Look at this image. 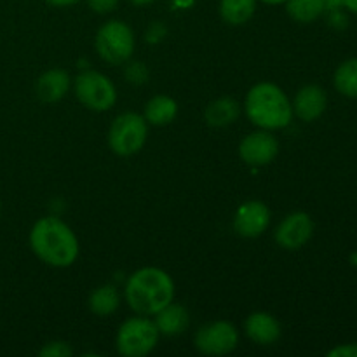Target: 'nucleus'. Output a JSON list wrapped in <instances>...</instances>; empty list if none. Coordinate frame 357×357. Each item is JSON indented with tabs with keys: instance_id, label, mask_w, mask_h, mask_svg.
<instances>
[{
	"instance_id": "bb28decb",
	"label": "nucleus",
	"mask_w": 357,
	"mask_h": 357,
	"mask_svg": "<svg viewBox=\"0 0 357 357\" xmlns=\"http://www.w3.org/2000/svg\"><path fill=\"white\" fill-rule=\"evenodd\" d=\"M324 2V9L328 10H335V9H344V0H323Z\"/></svg>"
},
{
	"instance_id": "2f4dec72",
	"label": "nucleus",
	"mask_w": 357,
	"mask_h": 357,
	"mask_svg": "<svg viewBox=\"0 0 357 357\" xmlns=\"http://www.w3.org/2000/svg\"><path fill=\"white\" fill-rule=\"evenodd\" d=\"M351 264L356 265V267H357V251H356V253L351 255Z\"/></svg>"
},
{
	"instance_id": "412c9836",
	"label": "nucleus",
	"mask_w": 357,
	"mask_h": 357,
	"mask_svg": "<svg viewBox=\"0 0 357 357\" xmlns=\"http://www.w3.org/2000/svg\"><path fill=\"white\" fill-rule=\"evenodd\" d=\"M286 13L296 23H312L319 20L326 9H324L323 0H288L286 2Z\"/></svg>"
},
{
	"instance_id": "4be33fe9",
	"label": "nucleus",
	"mask_w": 357,
	"mask_h": 357,
	"mask_svg": "<svg viewBox=\"0 0 357 357\" xmlns=\"http://www.w3.org/2000/svg\"><path fill=\"white\" fill-rule=\"evenodd\" d=\"M146 77H149V68H146L145 63L142 61H132L129 63V66L126 68V79L131 84H145Z\"/></svg>"
},
{
	"instance_id": "6e6552de",
	"label": "nucleus",
	"mask_w": 357,
	"mask_h": 357,
	"mask_svg": "<svg viewBox=\"0 0 357 357\" xmlns=\"http://www.w3.org/2000/svg\"><path fill=\"white\" fill-rule=\"evenodd\" d=\"M239 335L229 321L206 324L195 335V347L204 356H225L237 347Z\"/></svg>"
},
{
	"instance_id": "f257e3e1",
	"label": "nucleus",
	"mask_w": 357,
	"mask_h": 357,
	"mask_svg": "<svg viewBox=\"0 0 357 357\" xmlns=\"http://www.w3.org/2000/svg\"><path fill=\"white\" fill-rule=\"evenodd\" d=\"M30 246L38 260L51 267H70L79 257V241L73 230L54 216L40 218L30 232Z\"/></svg>"
},
{
	"instance_id": "20e7f679",
	"label": "nucleus",
	"mask_w": 357,
	"mask_h": 357,
	"mask_svg": "<svg viewBox=\"0 0 357 357\" xmlns=\"http://www.w3.org/2000/svg\"><path fill=\"white\" fill-rule=\"evenodd\" d=\"M135 33H132L131 26L126 24L124 21L112 20L105 23L103 26L98 30L96 40V51L103 61L108 65H122L128 61L135 51Z\"/></svg>"
},
{
	"instance_id": "473e14b6",
	"label": "nucleus",
	"mask_w": 357,
	"mask_h": 357,
	"mask_svg": "<svg viewBox=\"0 0 357 357\" xmlns=\"http://www.w3.org/2000/svg\"><path fill=\"white\" fill-rule=\"evenodd\" d=\"M0 213H2V204H0Z\"/></svg>"
},
{
	"instance_id": "423d86ee",
	"label": "nucleus",
	"mask_w": 357,
	"mask_h": 357,
	"mask_svg": "<svg viewBox=\"0 0 357 357\" xmlns=\"http://www.w3.org/2000/svg\"><path fill=\"white\" fill-rule=\"evenodd\" d=\"M159 330L155 323L146 317H131L126 321L117 333V351L126 357H143L159 344Z\"/></svg>"
},
{
	"instance_id": "7c9ffc66",
	"label": "nucleus",
	"mask_w": 357,
	"mask_h": 357,
	"mask_svg": "<svg viewBox=\"0 0 357 357\" xmlns=\"http://www.w3.org/2000/svg\"><path fill=\"white\" fill-rule=\"evenodd\" d=\"M264 3H268V6H279V3H286L288 0H261Z\"/></svg>"
},
{
	"instance_id": "aec40b11",
	"label": "nucleus",
	"mask_w": 357,
	"mask_h": 357,
	"mask_svg": "<svg viewBox=\"0 0 357 357\" xmlns=\"http://www.w3.org/2000/svg\"><path fill=\"white\" fill-rule=\"evenodd\" d=\"M333 84L342 96L357 100V58L345 59L338 65L335 70Z\"/></svg>"
},
{
	"instance_id": "0eeeda50",
	"label": "nucleus",
	"mask_w": 357,
	"mask_h": 357,
	"mask_svg": "<svg viewBox=\"0 0 357 357\" xmlns=\"http://www.w3.org/2000/svg\"><path fill=\"white\" fill-rule=\"evenodd\" d=\"M73 91H75L77 100L94 112L110 110L117 101V91L112 80L94 70L79 73L73 82Z\"/></svg>"
},
{
	"instance_id": "f03ea898",
	"label": "nucleus",
	"mask_w": 357,
	"mask_h": 357,
	"mask_svg": "<svg viewBox=\"0 0 357 357\" xmlns=\"http://www.w3.org/2000/svg\"><path fill=\"white\" fill-rule=\"evenodd\" d=\"M174 298V282L167 272L157 267H143L126 282V300L135 312L155 316Z\"/></svg>"
},
{
	"instance_id": "a878e982",
	"label": "nucleus",
	"mask_w": 357,
	"mask_h": 357,
	"mask_svg": "<svg viewBox=\"0 0 357 357\" xmlns=\"http://www.w3.org/2000/svg\"><path fill=\"white\" fill-rule=\"evenodd\" d=\"M328 357H357V344H342L328 351Z\"/></svg>"
},
{
	"instance_id": "6ab92c4d",
	"label": "nucleus",
	"mask_w": 357,
	"mask_h": 357,
	"mask_svg": "<svg viewBox=\"0 0 357 357\" xmlns=\"http://www.w3.org/2000/svg\"><path fill=\"white\" fill-rule=\"evenodd\" d=\"M121 305V296L114 286H100L89 296V310L100 317L112 316Z\"/></svg>"
},
{
	"instance_id": "c85d7f7f",
	"label": "nucleus",
	"mask_w": 357,
	"mask_h": 357,
	"mask_svg": "<svg viewBox=\"0 0 357 357\" xmlns=\"http://www.w3.org/2000/svg\"><path fill=\"white\" fill-rule=\"evenodd\" d=\"M344 9H347V13H352L357 16V0H344Z\"/></svg>"
},
{
	"instance_id": "1a4fd4ad",
	"label": "nucleus",
	"mask_w": 357,
	"mask_h": 357,
	"mask_svg": "<svg viewBox=\"0 0 357 357\" xmlns=\"http://www.w3.org/2000/svg\"><path fill=\"white\" fill-rule=\"evenodd\" d=\"M279 152V142L267 129H260L241 142L239 155L248 166L261 167L271 164Z\"/></svg>"
},
{
	"instance_id": "ddd939ff",
	"label": "nucleus",
	"mask_w": 357,
	"mask_h": 357,
	"mask_svg": "<svg viewBox=\"0 0 357 357\" xmlns=\"http://www.w3.org/2000/svg\"><path fill=\"white\" fill-rule=\"evenodd\" d=\"M250 340L258 345H272L281 338V324L268 312H253L244 323Z\"/></svg>"
},
{
	"instance_id": "dca6fc26",
	"label": "nucleus",
	"mask_w": 357,
	"mask_h": 357,
	"mask_svg": "<svg viewBox=\"0 0 357 357\" xmlns=\"http://www.w3.org/2000/svg\"><path fill=\"white\" fill-rule=\"evenodd\" d=\"M178 115V103L169 96H159L152 98L149 103L145 105V121L152 126H167L176 119Z\"/></svg>"
},
{
	"instance_id": "cd10ccee",
	"label": "nucleus",
	"mask_w": 357,
	"mask_h": 357,
	"mask_svg": "<svg viewBox=\"0 0 357 357\" xmlns=\"http://www.w3.org/2000/svg\"><path fill=\"white\" fill-rule=\"evenodd\" d=\"M45 2L52 7H68V6H75V3H79L80 0H45Z\"/></svg>"
},
{
	"instance_id": "393cba45",
	"label": "nucleus",
	"mask_w": 357,
	"mask_h": 357,
	"mask_svg": "<svg viewBox=\"0 0 357 357\" xmlns=\"http://www.w3.org/2000/svg\"><path fill=\"white\" fill-rule=\"evenodd\" d=\"M87 6L98 14H108L117 9L119 0H87Z\"/></svg>"
},
{
	"instance_id": "2eb2a0df",
	"label": "nucleus",
	"mask_w": 357,
	"mask_h": 357,
	"mask_svg": "<svg viewBox=\"0 0 357 357\" xmlns=\"http://www.w3.org/2000/svg\"><path fill=\"white\" fill-rule=\"evenodd\" d=\"M70 87V75L65 70H49L42 73L37 82V96L45 103L59 101L66 94Z\"/></svg>"
},
{
	"instance_id": "7ed1b4c3",
	"label": "nucleus",
	"mask_w": 357,
	"mask_h": 357,
	"mask_svg": "<svg viewBox=\"0 0 357 357\" xmlns=\"http://www.w3.org/2000/svg\"><path fill=\"white\" fill-rule=\"evenodd\" d=\"M246 114L260 129H282L293 119V105L284 91L272 82H260L246 96Z\"/></svg>"
},
{
	"instance_id": "4468645a",
	"label": "nucleus",
	"mask_w": 357,
	"mask_h": 357,
	"mask_svg": "<svg viewBox=\"0 0 357 357\" xmlns=\"http://www.w3.org/2000/svg\"><path fill=\"white\" fill-rule=\"evenodd\" d=\"M155 326L160 335L166 337H174V335H181L190 324V316H188L187 309L181 305L171 302L169 305L164 307L162 310L155 314Z\"/></svg>"
},
{
	"instance_id": "c756f323",
	"label": "nucleus",
	"mask_w": 357,
	"mask_h": 357,
	"mask_svg": "<svg viewBox=\"0 0 357 357\" xmlns=\"http://www.w3.org/2000/svg\"><path fill=\"white\" fill-rule=\"evenodd\" d=\"M129 2L136 7H143V6H149V3L155 2V0H129Z\"/></svg>"
},
{
	"instance_id": "9d476101",
	"label": "nucleus",
	"mask_w": 357,
	"mask_h": 357,
	"mask_svg": "<svg viewBox=\"0 0 357 357\" xmlns=\"http://www.w3.org/2000/svg\"><path fill=\"white\" fill-rule=\"evenodd\" d=\"M314 234V222L307 213L296 211L286 216L275 230V241L281 248L296 251L305 246Z\"/></svg>"
},
{
	"instance_id": "39448f33",
	"label": "nucleus",
	"mask_w": 357,
	"mask_h": 357,
	"mask_svg": "<svg viewBox=\"0 0 357 357\" xmlns=\"http://www.w3.org/2000/svg\"><path fill=\"white\" fill-rule=\"evenodd\" d=\"M149 136V122L135 112L122 114L112 122L108 131V143L117 155L129 157L143 149Z\"/></svg>"
},
{
	"instance_id": "b1692460",
	"label": "nucleus",
	"mask_w": 357,
	"mask_h": 357,
	"mask_svg": "<svg viewBox=\"0 0 357 357\" xmlns=\"http://www.w3.org/2000/svg\"><path fill=\"white\" fill-rule=\"evenodd\" d=\"M328 23L331 24L337 30H344L347 28L349 24V16L344 9H335V10H328Z\"/></svg>"
},
{
	"instance_id": "9b49d317",
	"label": "nucleus",
	"mask_w": 357,
	"mask_h": 357,
	"mask_svg": "<svg viewBox=\"0 0 357 357\" xmlns=\"http://www.w3.org/2000/svg\"><path fill=\"white\" fill-rule=\"evenodd\" d=\"M271 223V211L260 201H248L239 206L234 216V229L239 236L255 239L267 230Z\"/></svg>"
},
{
	"instance_id": "5701e85b",
	"label": "nucleus",
	"mask_w": 357,
	"mask_h": 357,
	"mask_svg": "<svg viewBox=\"0 0 357 357\" xmlns=\"http://www.w3.org/2000/svg\"><path fill=\"white\" fill-rule=\"evenodd\" d=\"M38 354L42 357H70L73 354V351L65 342H51Z\"/></svg>"
},
{
	"instance_id": "a211bd4d",
	"label": "nucleus",
	"mask_w": 357,
	"mask_h": 357,
	"mask_svg": "<svg viewBox=\"0 0 357 357\" xmlns=\"http://www.w3.org/2000/svg\"><path fill=\"white\" fill-rule=\"evenodd\" d=\"M257 0H220V14L232 26H241L253 17Z\"/></svg>"
},
{
	"instance_id": "f3484780",
	"label": "nucleus",
	"mask_w": 357,
	"mask_h": 357,
	"mask_svg": "<svg viewBox=\"0 0 357 357\" xmlns=\"http://www.w3.org/2000/svg\"><path fill=\"white\" fill-rule=\"evenodd\" d=\"M204 117L206 122L209 126H215V128L229 126L239 117V103L232 98H220V100H215L208 105Z\"/></svg>"
},
{
	"instance_id": "f8f14e48",
	"label": "nucleus",
	"mask_w": 357,
	"mask_h": 357,
	"mask_svg": "<svg viewBox=\"0 0 357 357\" xmlns=\"http://www.w3.org/2000/svg\"><path fill=\"white\" fill-rule=\"evenodd\" d=\"M326 107V91L316 84H309L296 93L295 101H293V114H296V117L302 119L303 122H312L324 114Z\"/></svg>"
}]
</instances>
